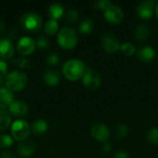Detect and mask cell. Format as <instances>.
I'll use <instances>...</instances> for the list:
<instances>
[{
  "mask_svg": "<svg viewBox=\"0 0 158 158\" xmlns=\"http://www.w3.org/2000/svg\"><path fill=\"white\" fill-rule=\"evenodd\" d=\"M86 70L87 69L85 64L81 60L77 58L69 59L63 64L62 67L63 75L70 81H77L82 79Z\"/></svg>",
  "mask_w": 158,
  "mask_h": 158,
  "instance_id": "obj_1",
  "label": "cell"
},
{
  "mask_svg": "<svg viewBox=\"0 0 158 158\" xmlns=\"http://www.w3.org/2000/svg\"><path fill=\"white\" fill-rule=\"evenodd\" d=\"M28 82V77L26 73L19 69H15L7 73L5 79L6 87L13 92H19L23 90Z\"/></svg>",
  "mask_w": 158,
  "mask_h": 158,
  "instance_id": "obj_2",
  "label": "cell"
},
{
  "mask_svg": "<svg viewBox=\"0 0 158 158\" xmlns=\"http://www.w3.org/2000/svg\"><path fill=\"white\" fill-rule=\"evenodd\" d=\"M57 43L60 47L66 50L73 49L78 44V35L71 27H63L57 35Z\"/></svg>",
  "mask_w": 158,
  "mask_h": 158,
  "instance_id": "obj_3",
  "label": "cell"
},
{
  "mask_svg": "<svg viewBox=\"0 0 158 158\" xmlns=\"http://www.w3.org/2000/svg\"><path fill=\"white\" fill-rule=\"evenodd\" d=\"M19 24L23 30L30 32H35L41 29L43 20L39 14L34 12H27L20 17Z\"/></svg>",
  "mask_w": 158,
  "mask_h": 158,
  "instance_id": "obj_4",
  "label": "cell"
},
{
  "mask_svg": "<svg viewBox=\"0 0 158 158\" xmlns=\"http://www.w3.org/2000/svg\"><path fill=\"white\" fill-rule=\"evenodd\" d=\"M31 127L29 123L24 119H18L11 125V135L16 141H24L30 134Z\"/></svg>",
  "mask_w": 158,
  "mask_h": 158,
  "instance_id": "obj_5",
  "label": "cell"
},
{
  "mask_svg": "<svg viewBox=\"0 0 158 158\" xmlns=\"http://www.w3.org/2000/svg\"><path fill=\"white\" fill-rule=\"evenodd\" d=\"M82 84L90 91H96L100 88L102 83V78L100 74L94 69H87L82 77Z\"/></svg>",
  "mask_w": 158,
  "mask_h": 158,
  "instance_id": "obj_6",
  "label": "cell"
},
{
  "mask_svg": "<svg viewBox=\"0 0 158 158\" xmlns=\"http://www.w3.org/2000/svg\"><path fill=\"white\" fill-rule=\"evenodd\" d=\"M101 45L103 49L109 54L118 52L120 48V43L118 38L113 33H104L101 37Z\"/></svg>",
  "mask_w": 158,
  "mask_h": 158,
  "instance_id": "obj_7",
  "label": "cell"
},
{
  "mask_svg": "<svg viewBox=\"0 0 158 158\" xmlns=\"http://www.w3.org/2000/svg\"><path fill=\"white\" fill-rule=\"evenodd\" d=\"M90 133L96 142L100 143H106L110 137V131L104 123H96L93 125L90 130Z\"/></svg>",
  "mask_w": 158,
  "mask_h": 158,
  "instance_id": "obj_8",
  "label": "cell"
},
{
  "mask_svg": "<svg viewBox=\"0 0 158 158\" xmlns=\"http://www.w3.org/2000/svg\"><path fill=\"white\" fill-rule=\"evenodd\" d=\"M124 18L123 10L120 6L111 4V6L104 11V19L110 24H118Z\"/></svg>",
  "mask_w": 158,
  "mask_h": 158,
  "instance_id": "obj_9",
  "label": "cell"
},
{
  "mask_svg": "<svg viewBox=\"0 0 158 158\" xmlns=\"http://www.w3.org/2000/svg\"><path fill=\"white\" fill-rule=\"evenodd\" d=\"M156 6V2L155 0H146L142 2L136 7V14L139 18L143 19H148L152 18L155 8Z\"/></svg>",
  "mask_w": 158,
  "mask_h": 158,
  "instance_id": "obj_10",
  "label": "cell"
},
{
  "mask_svg": "<svg viewBox=\"0 0 158 158\" xmlns=\"http://www.w3.org/2000/svg\"><path fill=\"white\" fill-rule=\"evenodd\" d=\"M36 47V43L35 41L29 37V36H23L21 37L17 44V49L18 51L23 55V56H29L31 55Z\"/></svg>",
  "mask_w": 158,
  "mask_h": 158,
  "instance_id": "obj_11",
  "label": "cell"
},
{
  "mask_svg": "<svg viewBox=\"0 0 158 158\" xmlns=\"http://www.w3.org/2000/svg\"><path fill=\"white\" fill-rule=\"evenodd\" d=\"M14 45L9 39L0 38V58L2 60H7L14 56Z\"/></svg>",
  "mask_w": 158,
  "mask_h": 158,
  "instance_id": "obj_12",
  "label": "cell"
},
{
  "mask_svg": "<svg viewBox=\"0 0 158 158\" xmlns=\"http://www.w3.org/2000/svg\"><path fill=\"white\" fill-rule=\"evenodd\" d=\"M136 56L140 61L143 63H150L155 59L156 53V50L152 46L145 45L136 50Z\"/></svg>",
  "mask_w": 158,
  "mask_h": 158,
  "instance_id": "obj_13",
  "label": "cell"
},
{
  "mask_svg": "<svg viewBox=\"0 0 158 158\" xmlns=\"http://www.w3.org/2000/svg\"><path fill=\"white\" fill-rule=\"evenodd\" d=\"M36 150V144L31 140H24L21 141L18 146V153L22 157H30L33 155Z\"/></svg>",
  "mask_w": 158,
  "mask_h": 158,
  "instance_id": "obj_14",
  "label": "cell"
},
{
  "mask_svg": "<svg viewBox=\"0 0 158 158\" xmlns=\"http://www.w3.org/2000/svg\"><path fill=\"white\" fill-rule=\"evenodd\" d=\"M8 109L9 113L15 117H24L29 111V106L23 100H14Z\"/></svg>",
  "mask_w": 158,
  "mask_h": 158,
  "instance_id": "obj_15",
  "label": "cell"
},
{
  "mask_svg": "<svg viewBox=\"0 0 158 158\" xmlns=\"http://www.w3.org/2000/svg\"><path fill=\"white\" fill-rule=\"evenodd\" d=\"M14 102V94L6 87L0 89V108L6 109Z\"/></svg>",
  "mask_w": 158,
  "mask_h": 158,
  "instance_id": "obj_16",
  "label": "cell"
},
{
  "mask_svg": "<svg viewBox=\"0 0 158 158\" xmlns=\"http://www.w3.org/2000/svg\"><path fill=\"white\" fill-rule=\"evenodd\" d=\"M44 80L50 86L57 85L61 81V74L56 69H47L44 74Z\"/></svg>",
  "mask_w": 158,
  "mask_h": 158,
  "instance_id": "obj_17",
  "label": "cell"
},
{
  "mask_svg": "<svg viewBox=\"0 0 158 158\" xmlns=\"http://www.w3.org/2000/svg\"><path fill=\"white\" fill-rule=\"evenodd\" d=\"M150 29L146 24H140L134 30V38L139 42L146 41L150 36Z\"/></svg>",
  "mask_w": 158,
  "mask_h": 158,
  "instance_id": "obj_18",
  "label": "cell"
},
{
  "mask_svg": "<svg viewBox=\"0 0 158 158\" xmlns=\"http://www.w3.org/2000/svg\"><path fill=\"white\" fill-rule=\"evenodd\" d=\"M64 15V7L59 3H54L50 5L48 8V16L50 17V19H58L62 18Z\"/></svg>",
  "mask_w": 158,
  "mask_h": 158,
  "instance_id": "obj_19",
  "label": "cell"
},
{
  "mask_svg": "<svg viewBox=\"0 0 158 158\" xmlns=\"http://www.w3.org/2000/svg\"><path fill=\"white\" fill-rule=\"evenodd\" d=\"M31 128L34 134L41 135V134H44L47 131V123L44 119H41V118L36 119L32 122Z\"/></svg>",
  "mask_w": 158,
  "mask_h": 158,
  "instance_id": "obj_20",
  "label": "cell"
},
{
  "mask_svg": "<svg viewBox=\"0 0 158 158\" xmlns=\"http://www.w3.org/2000/svg\"><path fill=\"white\" fill-rule=\"evenodd\" d=\"M11 124V115L6 109H0V131L6 130Z\"/></svg>",
  "mask_w": 158,
  "mask_h": 158,
  "instance_id": "obj_21",
  "label": "cell"
},
{
  "mask_svg": "<svg viewBox=\"0 0 158 158\" xmlns=\"http://www.w3.org/2000/svg\"><path fill=\"white\" fill-rule=\"evenodd\" d=\"M129 133V127L125 123H118L114 129V135L117 139L120 140L125 138Z\"/></svg>",
  "mask_w": 158,
  "mask_h": 158,
  "instance_id": "obj_22",
  "label": "cell"
},
{
  "mask_svg": "<svg viewBox=\"0 0 158 158\" xmlns=\"http://www.w3.org/2000/svg\"><path fill=\"white\" fill-rule=\"evenodd\" d=\"M94 27V21L92 19H83L80 23V25H79V31L82 34H89V33H91L93 31Z\"/></svg>",
  "mask_w": 158,
  "mask_h": 158,
  "instance_id": "obj_23",
  "label": "cell"
},
{
  "mask_svg": "<svg viewBox=\"0 0 158 158\" xmlns=\"http://www.w3.org/2000/svg\"><path fill=\"white\" fill-rule=\"evenodd\" d=\"M119 50L126 56H132V55H134L136 53L135 45L132 43H130V42H125V43L121 44Z\"/></svg>",
  "mask_w": 158,
  "mask_h": 158,
  "instance_id": "obj_24",
  "label": "cell"
},
{
  "mask_svg": "<svg viewBox=\"0 0 158 158\" xmlns=\"http://www.w3.org/2000/svg\"><path fill=\"white\" fill-rule=\"evenodd\" d=\"M44 31L48 35H54L58 31V23L55 19H49L44 23Z\"/></svg>",
  "mask_w": 158,
  "mask_h": 158,
  "instance_id": "obj_25",
  "label": "cell"
},
{
  "mask_svg": "<svg viewBox=\"0 0 158 158\" xmlns=\"http://www.w3.org/2000/svg\"><path fill=\"white\" fill-rule=\"evenodd\" d=\"M147 142L152 145H158V128H152L146 134Z\"/></svg>",
  "mask_w": 158,
  "mask_h": 158,
  "instance_id": "obj_26",
  "label": "cell"
},
{
  "mask_svg": "<svg viewBox=\"0 0 158 158\" xmlns=\"http://www.w3.org/2000/svg\"><path fill=\"white\" fill-rule=\"evenodd\" d=\"M13 144V138L7 134H1L0 135V148L6 149L10 147Z\"/></svg>",
  "mask_w": 158,
  "mask_h": 158,
  "instance_id": "obj_27",
  "label": "cell"
},
{
  "mask_svg": "<svg viewBox=\"0 0 158 158\" xmlns=\"http://www.w3.org/2000/svg\"><path fill=\"white\" fill-rule=\"evenodd\" d=\"M13 64H15L16 66H18L21 69H29L31 67V61L24 56L17 57L16 59L13 60Z\"/></svg>",
  "mask_w": 158,
  "mask_h": 158,
  "instance_id": "obj_28",
  "label": "cell"
},
{
  "mask_svg": "<svg viewBox=\"0 0 158 158\" xmlns=\"http://www.w3.org/2000/svg\"><path fill=\"white\" fill-rule=\"evenodd\" d=\"M110 6H111V3L107 0H100V1H96L94 3V8L99 9V10H103V11H106Z\"/></svg>",
  "mask_w": 158,
  "mask_h": 158,
  "instance_id": "obj_29",
  "label": "cell"
},
{
  "mask_svg": "<svg viewBox=\"0 0 158 158\" xmlns=\"http://www.w3.org/2000/svg\"><path fill=\"white\" fill-rule=\"evenodd\" d=\"M78 11L74 8H70L67 11L66 13V19L69 22L73 23L78 19Z\"/></svg>",
  "mask_w": 158,
  "mask_h": 158,
  "instance_id": "obj_30",
  "label": "cell"
},
{
  "mask_svg": "<svg viewBox=\"0 0 158 158\" xmlns=\"http://www.w3.org/2000/svg\"><path fill=\"white\" fill-rule=\"evenodd\" d=\"M36 45H37L40 49H46V48H48V46H49V41H48V39H47L45 36L40 35V36L37 38Z\"/></svg>",
  "mask_w": 158,
  "mask_h": 158,
  "instance_id": "obj_31",
  "label": "cell"
},
{
  "mask_svg": "<svg viewBox=\"0 0 158 158\" xmlns=\"http://www.w3.org/2000/svg\"><path fill=\"white\" fill-rule=\"evenodd\" d=\"M46 62L51 66H56L59 62V56L56 53H51L47 56Z\"/></svg>",
  "mask_w": 158,
  "mask_h": 158,
  "instance_id": "obj_32",
  "label": "cell"
},
{
  "mask_svg": "<svg viewBox=\"0 0 158 158\" xmlns=\"http://www.w3.org/2000/svg\"><path fill=\"white\" fill-rule=\"evenodd\" d=\"M7 75V64L0 59V79H3Z\"/></svg>",
  "mask_w": 158,
  "mask_h": 158,
  "instance_id": "obj_33",
  "label": "cell"
},
{
  "mask_svg": "<svg viewBox=\"0 0 158 158\" xmlns=\"http://www.w3.org/2000/svg\"><path fill=\"white\" fill-rule=\"evenodd\" d=\"M113 158H131V156H130V155L127 152L119 151V152L115 154V156H113Z\"/></svg>",
  "mask_w": 158,
  "mask_h": 158,
  "instance_id": "obj_34",
  "label": "cell"
},
{
  "mask_svg": "<svg viewBox=\"0 0 158 158\" xmlns=\"http://www.w3.org/2000/svg\"><path fill=\"white\" fill-rule=\"evenodd\" d=\"M0 158H16L15 155L9 151H4L0 153Z\"/></svg>",
  "mask_w": 158,
  "mask_h": 158,
  "instance_id": "obj_35",
  "label": "cell"
},
{
  "mask_svg": "<svg viewBox=\"0 0 158 158\" xmlns=\"http://www.w3.org/2000/svg\"><path fill=\"white\" fill-rule=\"evenodd\" d=\"M112 150V146L109 143H104V145H103V151L106 152V153H109L110 151Z\"/></svg>",
  "mask_w": 158,
  "mask_h": 158,
  "instance_id": "obj_36",
  "label": "cell"
},
{
  "mask_svg": "<svg viewBox=\"0 0 158 158\" xmlns=\"http://www.w3.org/2000/svg\"><path fill=\"white\" fill-rule=\"evenodd\" d=\"M6 31V24L3 20L0 19V35H2Z\"/></svg>",
  "mask_w": 158,
  "mask_h": 158,
  "instance_id": "obj_37",
  "label": "cell"
},
{
  "mask_svg": "<svg viewBox=\"0 0 158 158\" xmlns=\"http://www.w3.org/2000/svg\"><path fill=\"white\" fill-rule=\"evenodd\" d=\"M155 14H156V18H157V19H158V3H156V8H155Z\"/></svg>",
  "mask_w": 158,
  "mask_h": 158,
  "instance_id": "obj_38",
  "label": "cell"
},
{
  "mask_svg": "<svg viewBox=\"0 0 158 158\" xmlns=\"http://www.w3.org/2000/svg\"><path fill=\"white\" fill-rule=\"evenodd\" d=\"M3 84H4L3 79H0V89H1V88H3Z\"/></svg>",
  "mask_w": 158,
  "mask_h": 158,
  "instance_id": "obj_39",
  "label": "cell"
}]
</instances>
